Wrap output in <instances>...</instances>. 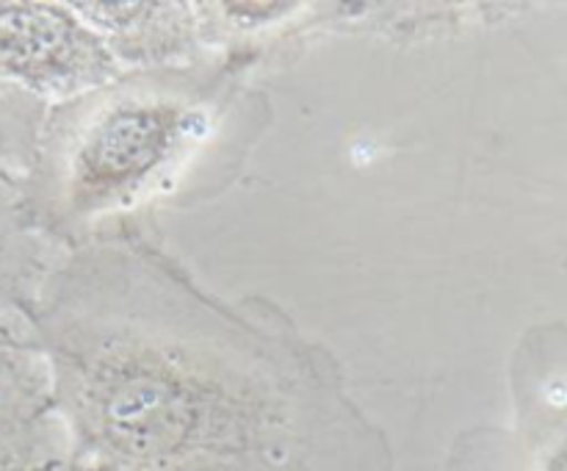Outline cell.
<instances>
[{
    "label": "cell",
    "mask_w": 567,
    "mask_h": 471,
    "mask_svg": "<svg viewBox=\"0 0 567 471\" xmlns=\"http://www.w3.org/2000/svg\"><path fill=\"white\" fill-rule=\"evenodd\" d=\"M255 64L208 53L181 66L122 70L103 86L44 111L17 177L22 214L59 249L81 247L150 208L210 188L208 164L238 142V116L260 114ZM216 188V186H214Z\"/></svg>",
    "instance_id": "cell-2"
},
{
    "label": "cell",
    "mask_w": 567,
    "mask_h": 471,
    "mask_svg": "<svg viewBox=\"0 0 567 471\" xmlns=\"http://www.w3.org/2000/svg\"><path fill=\"white\" fill-rule=\"evenodd\" d=\"M120 64V70L192 64L208 55L199 39L197 11L186 0H138V3H72Z\"/></svg>",
    "instance_id": "cell-6"
},
{
    "label": "cell",
    "mask_w": 567,
    "mask_h": 471,
    "mask_svg": "<svg viewBox=\"0 0 567 471\" xmlns=\"http://www.w3.org/2000/svg\"><path fill=\"white\" fill-rule=\"evenodd\" d=\"M72 3L0 0V83L42 103H64L120 75Z\"/></svg>",
    "instance_id": "cell-4"
},
{
    "label": "cell",
    "mask_w": 567,
    "mask_h": 471,
    "mask_svg": "<svg viewBox=\"0 0 567 471\" xmlns=\"http://www.w3.org/2000/svg\"><path fill=\"white\" fill-rule=\"evenodd\" d=\"M61 253L31 231L17 177L0 161V316H20Z\"/></svg>",
    "instance_id": "cell-7"
},
{
    "label": "cell",
    "mask_w": 567,
    "mask_h": 471,
    "mask_svg": "<svg viewBox=\"0 0 567 471\" xmlns=\"http://www.w3.org/2000/svg\"><path fill=\"white\" fill-rule=\"evenodd\" d=\"M20 319L81 469L396 471L341 360L269 297L205 288L150 222L64 249Z\"/></svg>",
    "instance_id": "cell-1"
},
{
    "label": "cell",
    "mask_w": 567,
    "mask_h": 471,
    "mask_svg": "<svg viewBox=\"0 0 567 471\" xmlns=\"http://www.w3.org/2000/svg\"><path fill=\"white\" fill-rule=\"evenodd\" d=\"M199 39L208 53H236L255 70H282L324 39L363 37L419 44L452 37L485 17L480 3H236L197 0Z\"/></svg>",
    "instance_id": "cell-3"
},
{
    "label": "cell",
    "mask_w": 567,
    "mask_h": 471,
    "mask_svg": "<svg viewBox=\"0 0 567 471\" xmlns=\"http://www.w3.org/2000/svg\"><path fill=\"white\" fill-rule=\"evenodd\" d=\"M44 111L48 103L0 83V161L14 177H20L31 161Z\"/></svg>",
    "instance_id": "cell-8"
},
{
    "label": "cell",
    "mask_w": 567,
    "mask_h": 471,
    "mask_svg": "<svg viewBox=\"0 0 567 471\" xmlns=\"http://www.w3.org/2000/svg\"><path fill=\"white\" fill-rule=\"evenodd\" d=\"M81 471H116V469H105V465H83Z\"/></svg>",
    "instance_id": "cell-9"
},
{
    "label": "cell",
    "mask_w": 567,
    "mask_h": 471,
    "mask_svg": "<svg viewBox=\"0 0 567 471\" xmlns=\"http://www.w3.org/2000/svg\"><path fill=\"white\" fill-rule=\"evenodd\" d=\"M0 471H81L48 364L28 338L0 355Z\"/></svg>",
    "instance_id": "cell-5"
}]
</instances>
